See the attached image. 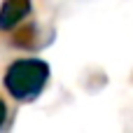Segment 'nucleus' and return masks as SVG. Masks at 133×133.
I'll list each match as a JSON object with an SVG mask.
<instances>
[{
    "instance_id": "obj_1",
    "label": "nucleus",
    "mask_w": 133,
    "mask_h": 133,
    "mask_svg": "<svg viewBox=\"0 0 133 133\" xmlns=\"http://www.w3.org/2000/svg\"><path fill=\"white\" fill-rule=\"evenodd\" d=\"M44 79H47V65L42 61L26 58V61H16L9 65V70L5 75V87L9 89V94L14 98L26 101L42 89Z\"/></svg>"
},
{
    "instance_id": "obj_3",
    "label": "nucleus",
    "mask_w": 133,
    "mask_h": 133,
    "mask_svg": "<svg viewBox=\"0 0 133 133\" xmlns=\"http://www.w3.org/2000/svg\"><path fill=\"white\" fill-rule=\"evenodd\" d=\"M2 122H5V105H2V101H0V126H2Z\"/></svg>"
},
{
    "instance_id": "obj_2",
    "label": "nucleus",
    "mask_w": 133,
    "mask_h": 133,
    "mask_svg": "<svg viewBox=\"0 0 133 133\" xmlns=\"http://www.w3.org/2000/svg\"><path fill=\"white\" fill-rule=\"evenodd\" d=\"M30 12V0H2L0 5V30L14 28Z\"/></svg>"
}]
</instances>
